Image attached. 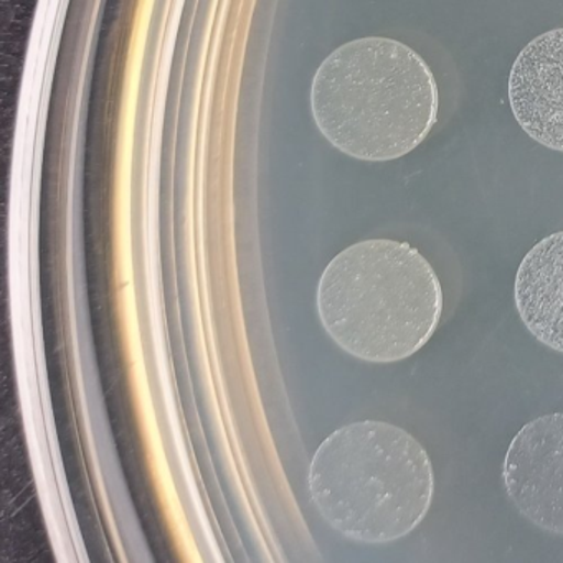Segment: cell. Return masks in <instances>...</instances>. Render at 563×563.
<instances>
[{"instance_id": "8992f818", "label": "cell", "mask_w": 563, "mask_h": 563, "mask_svg": "<svg viewBox=\"0 0 563 563\" xmlns=\"http://www.w3.org/2000/svg\"><path fill=\"white\" fill-rule=\"evenodd\" d=\"M514 298L530 334L563 354V230L540 240L523 256Z\"/></svg>"}, {"instance_id": "7a4b0ae2", "label": "cell", "mask_w": 563, "mask_h": 563, "mask_svg": "<svg viewBox=\"0 0 563 563\" xmlns=\"http://www.w3.org/2000/svg\"><path fill=\"white\" fill-rule=\"evenodd\" d=\"M318 312L347 354L391 364L417 354L443 314L433 266L407 242L365 240L339 253L322 273Z\"/></svg>"}, {"instance_id": "3957f363", "label": "cell", "mask_w": 563, "mask_h": 563, "mask_svg": "<svg viewBox=\"0 0 563 563\" xmlns=\"http://www.w3.org/2000/svg\"><path fill=\"white\" fill-rule=\"evenodd\" d=\"M309 490L319 514L342 536L355 542H394L427 517L433 464L404 428L355 421L322 441L311 461Z\"/></svg>"}, {"instance_id": "6da1fadb", "label": "cell", "mask_w": 563, "mask_h": 563, "mask_svg": "<svg viewBox=\"0 0 563 563\" xmlns=\"http://www.w3.org/2000/svg\"><path fill=\"white\" fill-rule=\"evenodd\" d=\"M312 117L325 140L367 163L400 159L433 130L440 91L408 45L365 37L341 45L316 71Z\"/></svg>"}, {"instance_id": "277c9868", "label": "cell", "mask_w": 563, "mask_h": 563, "mask_svg": "<svg viewBox=\"0 0 563 563\" xmlns=\"http://www.w3.org/2000/svg\"><path fill=\"white\" fill-rule=\"evenodd\" d=\"M503 479L527 520L563 536V413L523 424L507 450Z\"/></svg>"}, {"instance_id": "5b68a950", "label": "cell", "mask_w": 563, "mask_h": 563, "mask_svg": "<svg viewBox=\"0 0 563 563\" xmlns=\"http://www.w3.org/2000/svg\"><path fill=\"white\" fill-rule=\"evenodd\" d=\"M509 104L533 141L563 153V29L539 35L517 55Z\"/></svg>"}]
</instances>
